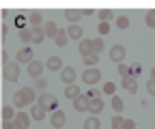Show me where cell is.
Here are the masks:
<instances>
[{
	"mask_svg": "<svg viewBox=\"0 0 155 129\" xmlns=\"http://www.w3.org/2000/svg\"><path fill=\"white\" fill-rule=\"evenodd\" d=\"M19 39H22L26 45H30L32 43V28H22L19 30Z\"/></svg>",
	"mask_w": 155,
	"mask_h": 129,
	"instance_id": "23",
	"label": "cell"
},
{
	"mask_svg": "<svg viewBox=\"0 0 155 129\" xmlns=\"http://www.w3.org/2000/svg\"><path fill=\"white\" fill-rule=\"evenodd\" d=\"M67 41H69V32H67L65 28H58V32H56V37H54V43H56L58 47H65Z\"/></svg>",
	"mask_w": 155,
	"mask_h": 129,
	"instance_id": "13",
	"label": "cell"
},
{
	"mask_svg": "<svg viewBox=\"0 0 155 129\" xmlns=\"http://www.w3.org/2000/svg\"><path fill=\"white\" fill-rule=\"evenodd\" d=\"M123 105H125V103H123V99H121V97L112 95V108L116 110V112H121V110H123Z\"/></svg>",
	"mask_w": 155,
	"mask_h": 129,
	"instance_id": "31",
	"label": "cell"
},
{
	"mask_svg": "<svg viewBox=\"0 0 155 129\" xmlns=\"http://www.w3.org/2000/svg\"><path fill=\"white\" fill-rule=\"evenodd\" d=\"M88 105H91V97H88V95H78V97L73 99L75 112H88Z\"/></svg>",
	"mask_w": 155,
	"mask_h": 129,
	"instance_id": "5",
	"label": "cell"
},
{
	"mask_svg": "<svg viewBox=\"0 0 155 129\" xmlns=\"http://www.w3.org/2000/svg\"><path fill=\"white\" fill-rule=\"evenodd\" d=\"M45 69H50V71H61V69H63L61 56H50V58L45 60Z\"/></svg>",
	"mask_w": 155,
	"mask_h": 129,
	"instance_id": "14",
	"label": "cell"
},
{
	"mask_svg": "<svg viewBox=\"0 0 155 129\" xmlns=\"http://www.w3.org/2000/svg\"><path fill=\"white\" fill-rule=\"evenodd\" d=\"M2 127H5V129H15V127H17V123H13V121H5V123H2Z\"/></svg>",
	"mask_w": 155,
	"mask_h": 129,
	"instance_id": "41",
	"label": "cell"
},
{
	"mask_svg": "<svg viewBox=\"0 0 155 129\" xmlns=\"http://www.w3.org/2000/svg\"><path fill=\"white\" fill-rule=\"evenodd\" d=\"M67 32H69V37H71V39H84V37H82V34H84V32H82V28L78 26L75 22H71V26L67 28Z\"/></svg>",
	"mask_w": 155,
	"mask_h": 129,
	"instance_id": "20",
	"label": "cell"
},
{
	"mask_svg": "<svg viewBox=\"0 0 155 129\" xmlns=\"http://www.w3.org/2000/svg\"><path fill=\"white\" fill-rule=\"evenodd\" d=\"M151 78H155V67H153V69H151Z\"/></svg>",
	"mask_w": 155,
	"mask_h": 129,
	"instance_id": "44",
	"label": "cell"
},
{
	"mask_svg": "<svg viewBox=\"0 0 155 129\" xmlns=\"http://www.w3.org/2000/svg\"><path fill=\"white\" fill-rule=\"evenodd\" d=\"M91 41H93V52H95V54H99V52H104L106 43H104V39H101V37H95V39H91Z\"/></svg>",
	"mask_w": 155,
	"mask_h": 129,
	"instance_id": "25",
	"label": "cell"
},
{
	"mask_svg": "<svg viewBox=\"0 0 155 129\" xmlns=\"http://www.w3.org/2000/svg\"><path fill=\"white\" fill-rule=\"evenodd\" d=\"M35 86H37V88H41V90H45V86H48V80H43L41 76H39V78H37V82H35Z\"/></svg>",
	"mask_w": 155,
	"mask_h": 129,
	"instance_id": "37",
	"label": "cell"
},
{
	"mask_svg": "<svg viewBox=\"0 0 155 129\" xmlns=\"http://www.w3.org/2000/svg\"><path fill=\"white\" fill-rule=\"evenodd\" d=\"M99 121H97V114H91L86 121H84V129H99Z\"/></svg>",
	"mask_w": 155,
	"mask_h": 129,
	"instance_id": "22",
	"label": "cell"
},
{
	"mask_svg": "<svg viewBox=\"0 0 155 129\" xmlns=\"http://www.w3.org/2000/svg\"><path fill=\"white\" fill-rule=\"evenodd\" d=\"M26 71L30 73L32 78H39V76H41V71H43V63H39V60H30V63H28V67H26Z\"/></svg>",
	"mask_w": 155,
	"mask_h": 129,
	"instance_id": "12",
	"label": "cell"
},
{
	"mask_svg": "<svg viewBox=\"0 0 155 129\" xmlns=\"http://www.w3.org/2000/svg\"><path fill=\"white\" fill-rule=\"evenodd\" d=\"M80 15H82V11H75V9H65V17L69 22H78L80 20Z\"/></svg>",
	"mask_w": 155,
	"mask_h": 129,
	"instance_id": "26",
	"label": "cell"
},
{
	"mask_svg": "<svg viewBox=\"0 0 155 129\" xmlns=\"http://www.w3.org/2000/svg\"><path fill=\"white\" fill-rule=\"evenodd\" d=\"M99 80H101V71L97 69V67H88V69H84V73H82V82H84V84L95 86Z\"/></svg>",
	"mask_w": 155,
	"mask_h": 129,
	"instance_id": "2",
	"label": "cell"
},
{
	"mask_svg": "<svg viewBox=\"0 0 155 129\" xmlns=\"http://www.w3.org/2000/svg\"><path fill=\"white\" fill-rule=\"evenodd\" d=\"M13 118H15V112H13V108L7 103L2 108V121H13Z\"/></svg>",
	"mask_w": 155,
	"mask_h": 129,
	"instance_id": "27",
	"label": "cell"
},
{
	"mask_svg": "<svg viewBox=\"0 0 155 129\" xmlns=\"http://www.w3.org/2000/svg\"><path fill=\"white\" fill-rule=\"evenodd\" d=\"M144 24H147L149 28H155V9L147 11V15H144Z\"/></svg>",
	"mask_w": 155,
	"mask_h": 129,
	"instance_id": "28",
	"label": "cell"
},
{
	"mask_svg": "<svg viewBox=\"0 0 155 129\" xmlns=\"http://www.w3.org/2000/svg\"><path fill=\"white\" fill-rule=\"evenodd\" d=\"M45 112H48V110L39 103V101L32 103V108H30V116H32L35 121H43V118H45Z\"/></svg>",
	"mask_w": 155,
	"mask_h": 129,
	"instance_id": "8",
	"label": "cell"
},
{
	"mask_svg": "<svg viewBox=\"0 0 155 129\" xmlns=\"http://www.w3.org/2000/svg\"><path fill=\"white\" fill-rule=\"evenodd\" d=\"M93 13H95L93 9H84V11H82V15H93Z\"/></svg>",
	"mask_w": 155,
	"mask_h": 129,
	"instance_id": "42",
	"label": "cell"
},
{
	"mask_svg": "<svg viewBox=\"0 0 155 129\" xmlns=\"http://www.w3.org/2000/svg\"><path fill=\"white\" fill-rule=\"evenodd\" d=\"M101 93H104V90H97V88H91V90H88L86 95H88L91 99H95V97H101Z\"/></svg>",
	"mask_w": 155,
	"mask_h": 129,
	"instance_id": "38",
	"label": "cell"
},
{
	"mask_svg": "<svg viewBox=\"0 0 155 129\" xmlns=\"http://www.w3.org/2000/svg\"><path fill=\"white\" fill-rule=\"evenodd\" d=\"M142 71V67H140V63H134L131 65V73H134V76H138V73Z\"/></svg>",
	"mask_w": 155,
	"mask_h": 129,
	"instance_id": "40",
	"label": "cell"
},
{
	"mask_svg": "<svg viewBox=\"0 0 155 129\" xmlns=\"http://www.w3.org/2000/svg\"><path fill=\"white\" fill-rule=\"evenodd\" d=\"M2 76H5V80H9V82H17V78H19V63H17V60H15V63H5Z\"/></svg>",
	"mask_w": 155,
	"mask_h": 129,
	"instance_id": "3",
	"label": "cell"
},
{
	"mask_svg": "<svg viewBox=\"0 0 155 129\" xmlns=\"http://www.w3.org/2000/svg\"><path fill=\"white\" fill-rule=\"evenodd\" d=\"M15 60L17 63H30L32 60V50H30V45H26V47H22V50H19L17 52V56H15Z\"/></svg>",
	"mask_w": 155,
	"mask_h": 129,
	"instance_id": "10",
	"label": "cell"
},
{
	"mask_svg": "<svg viewBox=\"0 0 155 129\" xmlns=\"http://www.w3.org/2000/svg\"><path fill=\"white\" fill-rule=\"evenodd\" d=\"M30 114H26V112H19V114H15V123H17V127H22V129H28L30 127Z\"/></svg>",
	"mask_w": 155,
	"mask_h": 129,
	"instance_id": "15",
	"label": "cell"
},
{
	"mask_svg": "<svg viewBox=\"0 0 155 129\" xmlns=\"http://www.w3.org/2000/svg\"><path fill=\"white\" fill-rule=\"evenodd\" d=\"M67 123V116H65V112H63V110H52V125L54 127H63Z\"/></svg>",
	"mask_w": 155,
	"mask_h": 129,
	"instance_id": "11",
	"label": "cell"
},
{
	"mask_svg": "<svg viewBox=\"0 0 155 129\" xmlns=\"http://www.w3.org/2000/svg\"><path fill=\"white\" fill-rule=\"evenodd\" d=\"M147 90H149V95L155 97V78H151V80L147 82Z\"/></svg>",
	"mask_w": 155,
	"mask_h": 129,
	"instance_id": "36",
	"label": "cell"
},
{
	"mask_svg": "<svg viewBox=\"0 0 155 129\" xmlns=\"http://www.w3.org/2000/svg\"><path fill=\"white\" fill-rule=\"evenodd\" d=\"M97 30H99V34H108L110 32V22H99Z\"/></svg>",
	"mask_w": 155,
	"mask_h": 129,
	"instance_id": "35",
	"label": "cell"
},
{
	"mask_svg": "<svg viewBox=\"0 0 155 129\" xmlns=\"http://www.w3.org/2000/svg\"><path fill=\"white\" fill-rule=\"evenodd\" d=\"M134 127H136V123H134V121H129V118H125V121H123V127H121V129H134Z\"/></svg>",
	"mask_w": 155,
	"mask_h": 129,
	"instance_id": "39",
	"label": "cell"
},
{
	"mask_svg": "<svg viewBox=\"0 0 155 129\" xmlns=\"http://www.w3.org/2000/svg\"><path fill=\"white\" fill-rule=\"evenodd\" d=\"M9 34V28H7V24H2V37H7Z\"/></svg>",
	"mask_w": 155,
	"mask_h": 129,
	"instance_id": "43",
	"label": "cell"
},
{
	"mask_svg": "<svg viewBox=\"0 0 155 129\" xmlns=\"http://www.w3.org/2000/svg\"><path fill=\"white\" fill-rule=\"evenodd\" d=\"M125 47L121 45V43H116V45H112L110 47V60L112 63H123V58H125Z\"/></svg>",
	"mask_w": 155,
	"mask_h": 129,
	"instance_id": "6",
	"label": "cell"
},
{
	"mask_svg": "<svg viewBox=\"0 0 155 129\" xmlns=\"http://www.w3.org/2000/svg\"><path fill=\"white\" fill-rule=\"evenodd\" d=\"M101 110H104V101H101V97L91 99V105H88V112H91V114H99Z\"/></svg>",
	"mask_w": 155,
	"mask_h": 129,
	"instance_id": "19",
	"label": "cell"
},
{
	"mask_svg": "<svg viewBox=\"0 0 155 129\" xmlns=\"http://www.w3.org/2000/svg\"><path fill=\"white\" fill-rule=\"evenodd\" d=\"M116 28H119V30H127L129 28V17H125V15L116 17Z\"/></svg>",
	"mask_w": 155,
	"mask_h": 129,
	"instance_id": "29",
	"label": "cell"
},
{
	"mask_svg": "<svg viewBox=\"0 0 155 129\" xmlns=\"http://www.w3.org/2000/svg\"><path fill=\"white\" fill-rule=\"evenodd\" d=\"M119 73H121V78H127V76H131V67L119 63Z\"/></svg>",
	"mask_w": 155,
	"mask_h": 129,
	"instance_id": "33",
	"label": "cell"
},
{
	"mask_svg": "<svg viewBox=\"0 0 155 129\" xmlns=\"http://www.w3.org/2000/svg\"><path fill=\"white\" fill-rule=\"evenodd\" d=\"M43 32H45V37L54 39V37H56V32H58V26H56L54 22H45V24H43Z\"/></svg>",
	"mask_w": 155,
	"mask_h": 129,
	"instance_id": "21",
	"label": "cell"
},
{
	"mask_svg": "<svg viewBox=\"0 0 155 129\" xmlns=\"http://www.w3.org/2000/svg\"><path fill=\"white\" fill-rule=\"evenodd\" d=\"M75 78H78V71H75L73 67H63V69H61V80H63V84H73Z\"/></svg>",
	"mask_w": 155,
	"mask_h": 129,
	"instance_id": "7",
	"label": "cell"
},
{
	"mask_svg": "<svg viewBox=\"0 0 155 129\" xmlns=\"http://www.w3.org/2000/svg\"><path fill=\"white\" fill-rule=\"evenodd\" d=\"M97 63H99V54H86V56H84V65L86 67H97Z\"/></svg>",
	"mask_w": 155,
	"mask_h": 129,
	"instance_id": "24",
	"label": "cell"
},
{
	"mask_svg": "<svg viewBox=\"0 0 155 129\" xmlns=\"http://www.w3.org/2000/svg\"><path fill=\"white\" fill-rule=\"evenodd\" d=\"M37 101L41 103L45 110H56V108H58V101H56V97H54L52 93H45V90H43L41 95H39V99H37Z\"/></svg>",
	"mask_w": 155,
	"mask_h": 129,
	"instance_id": "4",
	"label": "cell"
},
{
	"mask_svg": "<svg viewBox=\"0 0 155 129\" xmlns=\"http://www.w3.org/2000/svg\"><path fill=\"white\" fill-rule=\"evenodd\" d=\"M28 24H30V26H43V15H41V11H30V13H28Z\"/></svg>",
	"mask_w": 155,
	"mask_h": 129,
	"instance_id": "16",
	"label": "cell"
},
{
	"mask_svg": "<svg viewBox=\"0 0 155 129\" xmlns=\"http://www.w3.org/2000/svg\"><path fill=\"white\" fill-rule=\"evenodd\" d=\"M26 103H35V90L32 88H19L13 95V105L24 108Z\"/></svg>",
	"mask_w": 155,
	"mask_h": 129,
	"instance_id": "1",
	"label": "cell"
},
{
	"mask_svg": "<svg viewBox=\"0 0 155 129\" xmlns=\"http://www.w3.org/2000/svg\"><path fill=\"white\" fill-rule=\"evenodd\" d=\"M78 95H82V93H80V86H78L75 82H73V84H67V88H65V97L73 101Z\"/></svg>",
	"mask_w": 155,
	"mask_h": 129,
	"instance_id": "18",
	"label": "cell"
},
{
	"mask_svg": "<svg viewBox=\"0 0 155 129\" xmlns=\"http://www.w3.org/2000/svg\"><path fill=\"white\" fill-rule=\"evenodd\" d=\"M114 90H116V84H114V82H106V84H104V93H106V95L112 97V95H114Z\"/></svg>",
	"mask_w": 155,
	"mask_h": 129,
	"instance_id": "34",
	"label": "cell"
},
{
	"mask_svg": "<svg viewBox=\"0 0 155 129\" xmlns=\"http://www.w3.org/2000/svg\"><path fill=\"white\" fill-rule=\"evenodd\" d=\"M123 121H125L123 116H112V121H110V127H112V129H121V127H123Z\"/></svg>",
	"mask_w": 155,
	"mask_h": 129,
	"instance_id": "32",
	"label": "cell"
},
{
	"mask_svg": "<svg viewBox=\"0 0 155 129\" xmlns=\"http://www.w3.org/2000/svg\"><path fill=\"white\" fill-rule=\"evenodd\" d=\"M78 52H80L82 56H86V54H93V41H91V39H80Z\"/></svg>",
	"mask_w": 155,
	"mask_h": 129,
	"instance_id": "17",
	"label": "cell"
},
{
	"mask_svg": "<svg viewBox=\"0 0 155 129\" xmlns=\"http://www.w3.org/2000/svg\"><path fill=\"white\" fill-rule=\"evenodd\" d=\"M97 15H99V20H101V22H110L112 17H114V13H112L110 9H101V11H97Z\"/></svg>",
	"mask_w": 155,
	"mask_h": 129,
	"instance_id": "30",
	"label": "cell"
},
{
	"mask_svg": "<svg viewBox=\"0 0 155 129\" xmlns=\"http://www.w3.org/2000/svg\"><path fill=\"white\" fill-rule=\"evenodd\" d=\"M129 95H134L136 90H138V82H136V76H127V78H123V84H121Z\"/></svg>",
	"mask_w": 155,
	"mask_h": 129,
	"instance_id": "9",
	"label": "cell"
}]
</instances>
